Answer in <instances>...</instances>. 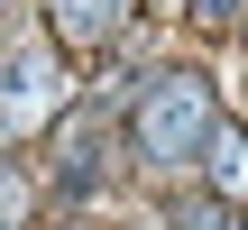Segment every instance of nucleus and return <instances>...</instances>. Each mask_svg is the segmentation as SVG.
<instances>
[{
	"label": "nucleus",
	"instance_id": "f257e3e1",
	"mask_svg": "<svg viewBox=\"0 0 248 230\" xmlns=\"http://www.w3.org/2000/svg\"><path fill=\"white\" fill-rule=\"evenodd\" d=\"M212 92H202V74H166L147 101H138V157L147 166H184V157H202V138H212Z\"/></svg>",
	"mask_w": 248,
	"mask_h": 230
},
{
	"label": "nucleus",
	"instance_id": "f03ea898",
	"mask_svg": "<svg viewBox=\"0 0 248 230\" xmlns=\"http://www.w3.org/2000/svg\"><path fill=\"white\" fill-rule=\"evenodd\" d=\"M55 101H64V65H55L46 46L9 55V74H0V129H9V138H28V129H46V120H55Z\"/></svg>",
	"mask_w": 248,
	"mask_h": 230
},
{
	"label": "nucleus",
	"instance_id": "7ed1b4c3",
	"mask_svg": "<svg viewBox=\"0 0 248 230\" xmlns=\"http://www.w3.org/2000/svg\"><path fill=\"white\" fill-rule=\"evenodd\" d=\"M129 9H138V0H55V37H64V46H101Z\"/></svg>",
	"mask_w": 248,
	"mask_h": 230
},
{
	"label": "nucleus",
	"instance_id": "20e7f679",
	"mask_svg": "<svg viewBox=\"0 0 248 230\" xmlns=\"http://www.w3.org/2000/svg\"><path fill=\"white\" fill-rule=\"evenodd\" d=\"M202 157H212V184H221V194H248V129L239 120H212Z\"/></svg>",
	"mask_w": 248,
	"mask_h": 230
},
{
	"label": "nucleus",
	"instance_id": "39448f33",
	"mask_svg": "<svg viewBox=\"0 0 248 230\" xmlns=\"http://www.w3.org/2000/svg\"><path fill=\"white\" fill-rule=\"evenodd\" d=\"M28 203H37V194H28V175H18V166H0V230L28 221Z\"/></svg>",
	"mask_w": 248,
	"mask_h": 230
},
{
	"label": "nucleus",
	"instance_id": "423d86ee",
	"mask_svg": "<svg viewBox=\"0 0 248 230\" xmlns=\"http://www.w3.org/2000/svg\"><path fill=\"white\" fill-rule=\"evenodd\" d=\"M175 230H239V221H230L221 203H184V212H175Z\"/></svg>",
	"mask_w": 248,
	"mask_h": 230
},
{
	"label": "nucleus",
	"instance_id": "0eeeda50",
	"mask_svg": "<svg viewBox=\"0 0 248 230\" xmlns=\"http://www.w3.org/2000/svg\"><path fill=\"white\" fill-rule=\"evenodd\" d=\"M230 9H239V0H193V18H230Z\"/></svg>",
	"mask_w": 248,
	"mask_h": 230
}]
</instances>
